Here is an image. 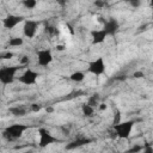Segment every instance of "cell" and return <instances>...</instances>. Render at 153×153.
Wrapping results in <instances>:
<instances>
[{"label": "cell", "instance_id": "obj_1", "mask_svg": "<svg viewBox=\"0 0 153 153\" xmlns=\"http://www.w3.org/2000/svg\"><path fill=\"white\" fill-rule=\"evenodd\" d=\"M30 128L29 124H23V123H14L11 124L8 127H6L2 131V135L5 139H7L8 141H13L17 140L19 137H22V135Z\"/></svg>", "mask_w": 153, "mask_h": 153}, {"label": "cell", "instance_id": "obj_2", "mask_svg": "<svg viewBox=\"0 0 153 153\" xmlns=\"http://www.w3.org/2000/svg\"><path fill=\"white\" fill-rule=\"evenodd\" d=\"M23 68L22 65L4 66L0 68V82L2 85H10L16 80V74Z\"/></svg>", "mask_w": 153, "mask_h": 153}, {"label": "cell", "instance_id": "obj_3", "mask_svg": "<svg viewBox=\"0 0 153 153\" xmlns=\"http://www.w3.org/2000/svg\"><path fill=\"white\" fill-rule=\"evenodd\" d=\"M134 124H135V121L128 120V121H122L121 123H118L116 126H112V130L115 133V136L118 139H123V140L129 139L131 130L134 128Z\"/></svg>", "mask_w": 153, "mask_h": 153}, {"label": "cell", "instance_id": "obj_4", "mask_svg": "<svg viewBox=\"0 0 153 153\" xmlns=\"http://www.w3.org/2000/svg\"><path fill=\"white\" fill-rule=\"evenodd\" d=\"M57 142H62V140L57 139L56 136H54L49 130H47L45 128H39L38 129V146L41 148H45L49 145L53 143H57Z\"/></svg>", "mask_w": 153, "mask_h": 153}, {"label": "cell", "instance_id": "obj_5", "mask_svg": "<svg viewBox=\"0 0 153 153\" xmlns=\"http://www.w3.org/2000/svg\"><path fill=\"white\" fill-rule=\"evenodd\" d=\"M106 71V63L104 61V59L102 56L92 60L88 62L87 65V69L86 72L90 73V74H93L96 76H99V75H103Z\"/></svg>", "mask_w": 153, "mask_h": 153}, {"label": "cell", "instance_id": "obj_6", "mask_svg": "<svg viewBox=\"0 0 153 153\" xmlns=\"http://www.w3.org/2000/svg\"><path fill=\"white\" fill-rule=\"evenodd\" d=\"M17 79L23 85H35L37 82V79H38V73L31 68H27Z\"/></svg>", "mask_w": 153, "mask_h": 153}, {"label": "cell", "instance_id": "obj_7", "mask_svg": "<svg viewBox=\"0 0 153 153\" xmlns=\"http://www.w3.org/2000/svg\"><path fill=\"white\" fill-rule=\"evenodd\" d=\"M54 60L53 53L49 48H43L37 51V63L41 67H48Z\"/></svg>", "mask_w": 153, "mask_h": 153}, {"label": "cell", "instance_id": "obj_8", "mask_svg": "<svg viewBox=\"0 0 153 153\" xmlns=\"http://www.w3.org/2000/svg\"><path fill=\"white\" fill-rule=\"evenodd\" d=\"M25 20H26V19H25L23 16L11 13V14H7V16L2 19V25H4L5 29L12 30V29H14L18 24H20V23H23V22H25Z\"/></svg>", "mask_w": 153, "mask_h": 153}, {"label": "cell", "instance_id": "obj_9", "mask_svg": "<svg viewBox=\"0 0 153 153\" xmlns=\"http://www.w3.org/2000/svg\"><path fill=\"white\" fill-rule=\"evenodd\" d=\"M37 29H38V22L32 19H26L23 25V33L26 38H33L37 33Z\"/></svg>", "mask_w": 153, "mask_h": 153}, {"label": "cell", "instance_id": "obj_10", "mask_svg": "<svg viewBox=\"0 0 153 153\" xmlns=\"http://www.w3.org/2000/svg\"><path fill=\"white\" fill-rule=\"evenodd\" d=\"M102 29L106 32L108 36H115L120 30V23L115 18H109L108 20H105L103 23V27Z\"/></svg>", "mask_w": 153, "mask_h": 153}, {"label": "cell", "instance_id": "obj_11", "mask_svg": "<svg viewBox=\"0 0 153 153\" xmlns=\"http://www.w3.org/2000/svg\"><path fill=\"white\" fill-rule=\"evenodd\" d=\"M91 142H93V140L90 139V137H86V136H78L76 139H74V140H72L71 142H68L65 148H66L67 151H71V149H75V148H80V147H82V146H86V145H88V143H91Z\"/></svg>", "mask_w": 153, "mask_h": 153}, {"label": "cell", "instance_id": "obj_12", "mask_svg": "<svg viewBox=\"0 0 153 153\" xmlns=\"http://www.w3.org/2000/svg\"><path fill=\"white\" fill-rule=\"evenodd\" d=\"M108 37L106 32L103 29H93L91 30V41L92 44H102Z\"/></svg>", "mask_w": 153, "mask_h": 153}, {"label": "cell", "instance_id": "obj_13", "mask_svg": "<svg viewBox=\"0 0 153 153\" xmlns=\"http://www.w3.org/2000/svg\"><path fill=\"white\" fill-rule=\"evenodd\" d=\"M8 112H11L16 117H23V116L26 115L27 109L25 106H23V105H14V106H11L8 109Z\"/></svg>", "mask_w": 153, "mask_h": 153}, {"label": "cell", "instance_id": "obj_14", "mask_svg": "<svg viewBox=\"0 0 153 153\" xmlns=\"http://www.w3.org/2000/svg\"><path fill=\"white\" fill-rule=\"evenodd\" d=\"M85 72H82V71H75V72H73L71 75H69V79L72 80V81H74V82H81V81H84L85 80Z\"/></svg>", "mask_w": 153, "mask_h": 153}, {"label": "cell", "instance_id": "obj_15", "mask_svg": "<svg viewBox=\"0 0 153 153\" xmlns=\"http://www.w3.org/2000/svg\"><path fill=\"white\" fill-rule=\"evenodd\" d=\"M81 112H82V115L85 116V117H92L93 116V114H94V108L93 106H91L90 104H82L81 105Z\"/></svg>", "mask_w": 153, "mask_h": 153}, {"label": "cell", "instance_id": "obj_16", "mask_svg": "<svg viewBox=\"0 0 153 153\" xmlns=\"http://www.w3.org/2000/svg\"><path fill=\"white\" fill-rule=\"evenodd\" d=\"M7 44L10 47H13V48H17V47H22L24 44V38L22 37H11L7 42Z\"/></svg>", "mask_w": 153, "mask_h": 153}, {"label": "cell", "instance_id": "obj_17", "mask_svg": "<svg viewBox=\"0 0 153 153\" xmlns=\"http://www.w3.org/2000/svg\"><path fill=\"white\" fill-rule=\"evenodd\" d=\"M87 104H90V105L93 106V108L98 106V105L100 104V103H99V94H92V96L88 98Z\"/></svg>", "mask_w": 153, "mask_h": 153}, {"label": "cell", "instance_id": "obj_18", "mask_svg": "<svg viewBox=\"0 0 153 153\" xmlns=\"http://www.w3.org/2000/svg\"><path fill=\"white\" fill-rule=\"evenodd\" d=\"M22 5L27 10H32V8H35L37 6V1H35V0H24L22 2Z\"/></svg>", "mask_w": 153, "mask_h": 153}, {"label": "cell", "instance_id": "obj_19", "mask_svg": "<svg viewBox=\"0 0 153 153\" xmlns=\"http://www.w3.org/2000/svg\"><path fill=\"white\" fill-rule=\"evenodd\" d=\"M122 121H121V112L116 109L115 110V114H114V121H112V126H116V124H118V123H121Z\"/></svg>", "mask_w": 153, "mask_h": 153}, {"label": "cell", "instance_id": "obj_20", "mask_svg": "<svg viewBox=\"0 0 153 153\" xmlns=\"http://www.w3.org/2000/svg\"><path fill=\"white\" fill-rule=\"evenodd\" d=\"M42 108H43V105H42V104H38V103H33V104L30 105V110L33 111V112H38V111H41Z\"/></svg>", "mask_w": 153, "mask_h": 153}, {"label": "cell", "instance_id": "obj_21", "mask_svg": "<svg viewBox=\"0 0 153 153\" xmlns=\"http://www.w3.org/2000/svg\"><path fill=\"white\" fill-rule=\"evenodd\" d=\"M143 149V146H135V147H131L127 153H141V151Z\"/></svg>", "mask_w": 153, "mask_h": 153}, {"label": "cell", "instance_id": "obj_22", "mask_svg": "<svg viewBox=\"0 0 153 153\" xmlns=\"http://www.w3.org/2000/svg\"><path fill=\"white\" fill-rule=\"evenodd\" d=\"M29 62H30V59H29L27 56H22V59L19 60V65H22L23 67L27 66V65H29Z\"/></svg>", "mask_w": 153, "mask_h": 153}, {"label": "cell", "instance_id": "obj_23", "mask_svg": "<svg viewBox=\"0 0 153 153\" xmlns=\"http://www.w3.org/2000/svg\"><path fill=\"white\" fill-rule=\"evenodd\" d=\"M133 76H134V78H136V79H140V78H143V76H145V74H143V72L137 71V72H134V73H133Z\"/></svg>", "mask_w": 153, "mask_h": 153}, {"label": "cell", "instance_id": "obj_24", "mask_svg": "<svg viewBox=\"0 0 153 153\" xmlns=\"http://www.w3.org/2000/svg\"><path fill=\"white\" fill-rule=\"evenodd\" d=\"M141 153H153V147L149 146V145H147V146L141 151Z\"/></svg>", "mask_w": 153, "mask_h": 153}, {"label": "cell", "instance_id": "obj_25", "mask_svg": "<svg viewBox=\"0 0 153 153\" xmlns=\"http://www.w3.org/2000/svg\"><path fill=\"white\" fill-rule=\"evenodd\" d=\"M13 56V53H11V51H6V53H2L1 54V57L2 59H11Z\"/></svg>", "mask_w": 153, "mask_h": 153}, {"label": "cell", "instance_id": "obj_26", "mask_svg": "<svg viewBox=\"0 0 153 153\" xmlns=\"http://www.w3.org/2000/svg\"><path fill=\"white\" fill-rule=\"evenodd\" d=\"M129 4H130V6H133V7H139V6L141 5V2H140V1H136V0H134V1H130Z\"/></svg>", "mask_w": 153, "mask_h": 153}, {"label": "cell", "instance_id": "obj_27", "mask_svg": "<svg viewBox=\"0 0 153 153\" xmlns=\"http://www.w3.org/2000/svg\"><path fill=\"white\" fill-rule=\"evenodd\" d=\"M106 108H108L106 104H104V103H100V104H99V109H100V110H106Z\"/></svg>", "mask_w": 153, "mask_h": 153}, {"label": "cell", "instance_id": "obj_28", "mask_svg": "<svg viewBox=\"0 0 153 153\" xmlns=\"http://www.w3.org/2000/svg\"><path fill=\"white\" fill-rule=\"evenodd\" d=\"M94 5H96V6H104L105 2H98V1H97V2H94Z\"/></svg>", "mask_w": 153, "mask_h": 153}, {"label": "cell", "instance_id": "obj_29", "mask_svg": "<svg viewBox=\"0 0 153 153\" xmlns=\"http://www.w3.org/2000/svg\"><path fill=\"white\" fill-rule=\"evenodd\" d=\"M56 49H57V50H63L65 47H63V45H56Z\"/></svg>", "mask_w": 153, "mask_h": 153}, {"label": "cell", "instance_id": "obj_30", "mask_svg": "<svg viewBox=\"0 0 153 153\" xmlns=\"http://www.w3.org/2000/svg\"><path fill=\"white\" fill-rule=\"evenodd\" d=\"M53 111V108H47V112H51Z\"/></svg>", "mask_w": 153, "mask_h": 153}, {"label": "cell", "instance_id": "obj_31", "mask_svg": "<svg viewBox=\"0 0 153 153\" xmlns=\"http://www.w3.org/2000/svg\"><path fill=\"white\" fill-rule=\"evenodd\" d=\"M151 6H152V7H153V1H151Z\"/></svg>", "mask_w": 153, "mask_h": 153}]
</instances>
